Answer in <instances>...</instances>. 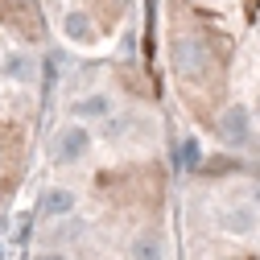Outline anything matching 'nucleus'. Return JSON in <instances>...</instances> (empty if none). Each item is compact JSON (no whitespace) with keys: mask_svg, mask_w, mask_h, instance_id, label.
Here are the masks:
<instances>
[{"mask_svg":"<svg viewBox=\"0 0 260 260\" xmlns=\"http://www.w3.org/2000/svg\"><path fill=\"white\" fill-rule=\"evenodd\" d=\"M256 116H252V108L244 104V100H227V108L211 120V133H215V141L227 149V153H244V149H252V141H256V124H252Z\"/></svg>","mask_w":260,"mask_h":260,"instance_id":"obj_1","label":"nucleus"},{"mask_svg":"<svg viewBox=\"0 0 260 260\" xmlns=\"http://www.w3.org/2000/svg\"><path fill=\"white\" fill-rule=\"evenodd\" d=\"M91 145H95L91 124H79V120H71V124H62L58 133H54V141H50V161H54L58 170L79 166V161L91 153Z\"/></svg>","mask_w":260,"mask_h":260,"instance_id":"obj_2","label":"nucleus"},{"mask_svg":"<svg viewBox=\"0 0 260 260\" xmlns=\"http://www.w3.org/2000/svg\"><path fill=\"white\" fill-rule=\"evenodd\" d=\"M215 227L227 240H252L260 232V207L252 199H236V203H227V207L215 211Z\"/></svg>","mask_w":260,"mask_h":260,"instance_id":"obj_3","label":"nucleus"},{"mask_svg":"<svg viewBox=\"0 0 260 260\" xmlns=\"http://www.w3.org/2000/svg\"><path fill=\"white\" fill-rule=\"evenodd\" d=\"M79 190H71V186H46L42 190V199H38V219L42 223H58V219H71V215H79Z\"/></svg>","mask_w":260,"mask_h":260,"instance_id":"obj_4","label":"nucleus"},{"mask_svg":"<svg viewBox=\"0 0 260 260\" xmlns=\"http://www.w3.org/2000/svg\"><path fill=\"white\" fill-rule=\"evenodd\" d=\"M124 252H128V260H166L170 244H166V232L157 223H145V227H137V236L128 240Z\"/></svg>","mask_w":260,"mask_h":260,"instance_id":"obj_5","label":"nucleus"},{"mask_svg":"<svg viewBox=\"0 0 260 260\" xmlns=\"http://www.w3.org/2000/svg\"><path fill=\"white\" fill-rule=\"evenodd\" d=\"M71 116L83 124H104L108 116H116V100H112V95L108 91H87V95H79V100L71 104Z\"/></svg>","mask_w":260,"mask_h":260,"instance_id":"obj_6","label":"nucleus"},{"mask_svg":"<svg viewBox=\"0 0 260 260\" xmlns=\"http://www.w3.org/2000/svg\"><path fill=\"white\" fill-rule=\"evenodd\" d=\"M0 71H5V79L21 83V87H38L42 62H38V54H25V50H17V54H5V62H0Z\"/></svg>","mask_w":260,"mask_h":260,"instance_id":"obj_7","label":"nucleus"},{"mask_svg":"<svg viewBox=\"0 0 260 260\" xmlns=\"http://www.w3.org/2000/svg\"><path fill=\"white\" fill-rule=\"evenodd\" d=\"M62 38L75 42V46H95V42H100V25H95V17H91V13L71 9L67 17H62Z\"/></svg>","mask_w":260,"mask_h":260,"instance_id":"obj_8","label":"nucleus"},{"mask_svg":"<svg viewBox=\"0 0 260 260\" xmlns=\"http://www.w3.org/2000/svg\"><path fill=\"white\" fill-rule=\"evenodd\" d=\"M95 5H100V13H104L108 21H120V17L128 13V5H133V0H95Z\"/></svg>","mask_w":260,"mask_h":260,"instance_id":"obj_9","label":"nucleus"},{"mask_svg":"<svg viewBox=\"0 0 260 260\" xmlns=\"http://www.w3.org/2000/svg\"><path fill=\"white\" fill-rule=\"evenodd\" d=\"M29 260H71V252L67 248H42V252H34Z\"/></svg>","mask_w":260,"mask_h":260,"instance_id":"obj_10","label":"nucleus"},{"mask_svg":"<svg viewBox=\"0 0 260 260\" xmlns=\"http://www.w3.org/2000/svg\"><path fill=\"white\" fill-rule=\"evenodd\" d=\"M120 50H124V58H133V54H137V34H133V29H124V38H120Z\"/></svg>","mask_w":260,"mask_h":260,"instance_id":"obj_11","label":"nucleus"}]
</instances>
